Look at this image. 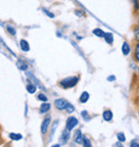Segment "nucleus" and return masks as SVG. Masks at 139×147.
I'll list each match as a JSON object with an SVG mask.
<instances>
[{
  "instance_id": "nucleus-1",
  "label": "nucleus",
  "mask_w": 139,
  "mask_h": 147,
  "mask_svg": "<svg viewBox=\"0 0 139 147\" xmlns=\"http://www.w3.org/2000/svg\"><path fill=\"white\" fill-rule=\"evenodd\" d=\"M79 81H80L79 75H72V76H67V78L60 80L58 85L60 86L62 89H71V88H74L75 86H77Z\"/></svg>"
},
{
  "instance_id": "nucleus-2",
  "label": "nucleus",
  "mask_w": 139,
  "mask_h": 147,
  "mask_svg": "<svg viewBox=\"0 0 139 147\" xmlns=\"http://www.w3.org/2000/svg\"><path fill=\"white\" fill-rule=\"evenodd\" d=\"M50 125H51V116L50 114H45V117L43 118L41 123V134L42 135H46L49 132V128H50Z\"/></svg>"
},
{
  "instance_id": "nucleus-3",
  "label": "nucleus",
  "mask_w": 139,
  "mask_h": 147,
  "mask_svg": "<svg viewBox=\"0 0 139 147\" xmlns=\"http://www.w3.org/2000/svg\"><path fill=\"white\" fill-rule=\"evenodd\" d=\"M78 125H79V120L77 119V117L71 115V116L67 117V119H66L65 121V129L69 131H73Z\"/></svg>"
},
{
  "instance_id": "nucleus-4",
  "label": "nucleus",
  "mask_w": 139,
  "mask_h": 147,
  "mask_svg": "<svg viewBox=\"0 0 139 147\" xmlns=\"http://www.w3.org/2000/svg\"><path fill=\"white\" fill-rule=\"evenodd\" d=\"M67 104H69V101L64 98H58L53 101V105H55V107H56V110L60 111V112L65 111Z\"/></svg>"
},
{
  "instance_id": "nucleus-5",
  "label": "nucleus",
  "mask_w": 139,
  "mask_h": 147,
  "mask_svg": "<svg viewBox=\"0 0 139 147\" xmlns=\"http://www.w3.org/2000/svg\"><path fill=\"white\" fill-rule=\"evenodd\" d=\"M70 139H71V131L64 129L61 132V135L59 138V144L60 145H66V144L69 143Z\"/></svg>"
},
{
  "instance_id": "nucleus-6",
  "label": "nucleus",
  "mask_w": 139,
  "mask_h": 147,
  "mask_svg": "<svg viewBox=\"0 0 139 147\" xmlns=\"http://www.w3.org/2000/svg\"><path fill=\"white\" fill-rule=\"evenodd\" d=\"M73 141L75 144L77 145H82V141H84V133L82 132L80 129H76L74 131V134H73Z\"/></svg>"
},
{
  "instance_id": "nucleus-7",
  "label": "nucleus",
  "mask_w": 139,
  "mask_h": 147,
  "mask_svg": "<svg viewBox=\"0 0 139 147\" xmlns=\"http://www.w3.org/2000/svg\"><path fill=\"white\" fill-rule=\"evenodd\" d=\"M59 123H60V121H59V119H56L55 121H53L51 125H50V132H49V138L48 140H47V142H51L53 141V135H55V133H56V131H57V128L58 126H59Z\"/></svg>"
},
{
  "instance_id": "nucleus-8",
  "label": "nucleus",
  "mask_w": 139,
  "mask_h": 147,
  "mask_svg": "<svg viewBox=\"0 0 139 147\" xmlns=\"http://www.w3.org/2000/svg\"><path fill=\"white\" fill-rule=\"evenodd\" d=\"M102 117L104 121L110 123V121H112V119H114V113H112V111L109 110V109L104 110V112L102 113Z\"/></svg>"
},
{
  "instance_id": "nucleus-9",
  "label": "nucleus",
  "mask_w": 139,
  "mask_h": 147,
  "mask_svg": "<svg viewBox=\"0 0 139 147\" xmlns=\"http://www.w3.org/2000/svg\"><path fill=\"white\" fill-rule=\"evenodd\" d=\"M16 67H17V69H18V70H21V71H24V72H26V71L29 69L28 62L26 61V60H24V59H21V58L17 59Z\"/></svg>"
},
{
  "instance_id": "nucleus-10",
  "label": "nucleus",
  "mask_w": 139,
  "mask_h": 147,
  "mask_svg": "<svg viewBox=\"0 0 139 147\" xmlns=\"http://www.w3.org/2000/svg\"><path fill=\"white\" fill-rule=\"evenodd\" d=\"M121 52H122L123 56H128V55L132 53V47H131V45H130V43H128L127 41H124L122 43Z\"/></svg>"
},
{
  "instance_id": "nucleus-11",
  "label": "nucleus",
  "mask_w": 139,
  "mask_h": 147,
  "mask_svg": "<svg viewBox=\"0 0 139 147\" xmlns=\"http://www.w3.org/2000/svg\"><path fill=\"white\" fill-rule=\"evenodd\" d=\"M51 109V104L47 102H42L40 107H39V112H40V114H47L49 111Z\"/></svg>"
},
{
  "instance_id": "nucleus-12",
  "label": "nucleus",
  "mask_w": 139,
  "mask_h": 147,
  "mask_svg": "<svg viewBox=\"0 0 139 147\" xmlns=\"http://www.w3.org/2000/svg\"><path fill=\"white\" fill-rule=\"evenodd\" d=\"M27 81H28V84L26 85V90H27V92L30 94H34L37 90V86L35 85V84H33L29 78L27 80Z\"/></svg>"
},
{
  "instance_id": "nucleus-13",
  "label": "nucleus",
  "mask_w": 139,
  "mask_h": 147,
  "mask_svg": "<svg viewBox=\"0 0 139 147\" xmlns=\"http://www.w3.org/2000/svg\"><path fill=\"white\" fill-rule=\"evenodd\" d=\"M19 49L24 53H28L30 51V44H29V42L26 39H21L19 40Z\"/></svg>"
},
{
  "instance_id": "nucleus-14",
  "label": "nucleus",
  "mask_w": 139,
  "mask_h": 147,
  "mask_svg": "<svg viewBox=\"0 0 139 147\" xmlns=\"http://www.w3.org/2000/svg\"><path fill=\"white\" fill-rule=\"evenodd\" d=\"M133 57H134V61L139 63V42H136L133 49Z\"/></svg>"
},
{
  "instance_id": "nucleus-15",
  "label": "nucleus",
  "mask_w": 139,
  "mask_h": 147,
  "mask_svg": "<svg viewBox=\"0 0 139 147\" xmlns=\"http://www.w3.org/2000/svg\"><path fill=\"white\" fill-rule=\"evenodd\" d=\"M105 42H106L107 44L109 45H112L114 44V42H115V37H114V33L112 32H105V36L103 38Z\"/></svg>"
},
{
  "instance_id": "nucleus-16",
  "label": "nucleus",
  "mask_w": 139,
  "mask_h": 147,
  "mask_svg": "<svg viewBox=\"0 0 139 147\" xmlns=\"http://www.w3.org/2000/svg\"><path fill=\"white\" fill-rule=\"evenodd\" d=\"M89 99H90V94L88 92V91H82V94L79 96V102L82 103V104H85L89 101Z\"/></svg>"
},
{
  "instance_id": "nucleus-17",
  "label": "nucleus",
  "mask_w": 139,
  "mask_h": 147,
  "mask_svg": "<svg viewBox=\"0 0 139 147\" xmlns=\"http://www.w3.org/2000/svg\"><path fill=\"white\" fill-rule=\"evenodd\" d=\"M5 27V30H7V32L10 34V36H12V37H15L16 36V29H15V27L13 26V25H10V24H8V25H5L4 26Z\"/></svg>"
},
{
  "instance_id": "nucleus-18",
  "label": "nucleus",
  "mask_w": 139,
  "mask_h": 147,
  "mask_svg": "<svg viewBox=\"0 0 139 147\" xmlns=\"http://www.w3.org/2000/svg\"><path fill=\"white\" fill-rule=\"evenodd\" d=\"M92 33H93L95 37H98V38H104V36H105V31L103 30L102 28H94L93 30H92Z\"/></svg>"
},
{
  "instance_id": "nucleus-19",
  "label": "nucleus",
  "mask_w": 139,
  "mask_h": 147,
  "mask_svg": "<svg viewBox=\"0 0 139 147\" xmlns=\"http://www.w3.org/2000/svg\"><path fill=\"white\" fill-rule=\"evenodd\" d=\"M133 36H134V41L139 42V24L134 26V28H133Z\"/></svg>"
},
{
  "instance_id": "nucleus-20",
  "label": "nucleus",
  "mask_w": 139,
  "mask_h": 147,
  "mask_svg": "<svg viewBox=\"0 0 139 147\" xmlns=\"http://www.w3.org/2000/svg\"><path fill=\"white\" fill-rule=\"evenodd\" d=\"M80 116H82V118L85 120V121H90L91 120V115L89 114V112L88 111H86V110H84V111H82L80 112Z\"/></svg>"
},
{
  "instance_id": "nucleus-21",
  "label": "nucleus",
  "mask_w": 139,
  "mask_h": 147,
  "mask_svg": "<svg viewBox=\"0 0 139 147\" xmlns=\"http://www.w3.org/2000/svg\"><path fill=\"white\" fill-rule=\"evenodd\" d=\"M35 98H37V100L41 101V102H47V101H48V97H47L44 92H39V94L35 96Z\"/></svg>"
},
{
  "instance_id": "nucleus-22",
  "label": "nucleus",
  "mask_w": 139,
  "mask_h": 147,
  "mask_svg": "<svg viewBox=\"0 0 139 147\" xmlns=\"http://www.w3.org/2000/svg\"><path fill=\"white\" fill-rule=\"evenodd\" d=\"M9 138H10V140H12V141H21V140L23 139V134L11 132V133L9 134Z\"/></svg>"
},
{
  "instance_id": "nucleus-23",
  "label": "nucleus",
  "mask_w": 139,
  "mask_h": 147,
  "mask_svg": "<svg viewBox=\"0 0 139 147\" xmlns=\"http://www.w3.org/2000/svg\"><path fill=\"white\" fill-rule=\"evenodd\" d=\"M82 147H93L92 146V143H91V140L87 136V135H84V141H82Z\"/></svg>"
},
{
  "instance_id": "nucleus-24",
  "label": "nucleus",
  "mask_w": 139,
  "mask_h": 147,
  "mask_svg": "<svg viewBox=\"0 0 139 147\" xmlns=\"http://www.w3.org/2000/svg\"><path fill=\"white\" fill-rule=\"evenodd\" d=\"M74 14H75L77 17H79V18H84V17H86V13H85V11L82 10V9H76V10L74 11Z\"/></svg>"
},
{
  "instance_id": "nucleus-25",
  "label": "nucleus",
  "mask_w": 139,
  "mask_h": 147,
  "mask_svg": "<svg viewBox=\"0 0 139 147\" xmlns=\"http://www.w3.org/2000/svg\"><path fill=\"white\" fill-rule=\"evenodd\" d=\"M116 136H117L118 142H120V143H124V142L126 141V136H125V134H124L123 132H118Z\"/></svg>"
},
{
  "instance_id": "nucleus-26",
  "label": "nucleus",
  "mask_w": 139,
  "mask_h": 147,
  "mask_svg": "<svg viewBox=\"0 0 139 147\" xmlns=\"http://www.w3.org/2000/svg\"><path fill=\"white\" fill-rule=\"evenodd\" d=\"M0 42H1V43H2V45H3V47H4V49H7V51H8L9 53H10V54H11V55H12V56H14V57H17V56H16V54L14 53V52H13L12 49H10V47H9L8 45L5 44V42H4L3 40H2V39H1V38H0Z\"/></svg>"
},
{
  "instance_id": "nucleus-27",
  "label": "nucleus",
  "mask_w": 139,
  "mask_h": 147,
  "mask_svg": "<svg viewBox=\"0 0 139 147\" xmlns=\"http://www.w3.org/2000/svg\"><path fill=\"white\" fill-rule=\"evenodd\" d=\"M65 112L67 114H73L74 112H75V106H74L72 103L69 102V104H67V106H66V109H65Z\"/></svg>"
},
{
  "instance_id": "nucleus-28",
  "label": "nucleus",
  "mask_w": 139,
  "mask_h": 147,
  "mask_svg": "<svg viewBox=\"0 0 139 147\" xmlns=\"http://www.w3.org/2000/svg\"><path fill=\"white\" fill-rule=\"evenodd\" d=\"M42 11H43V13H44L45 15H47L49 18H55V14H53L51 11H49V10H47V9H45V8L42 9Z\"/></svg>"
},
{
  "instance_id": "nucleus-29",
  "label": "nucleus",
  "mask_w": 139,
  "mask_h": 147,
  "mask_svg": "<svg viewBox=\"0 0 139 147\" xmlns=\"http://www.w3.org/2000/svg\"><path fill=\"white\" fill-rule=\"evenodd\" d=\"M132 3H133V9H134V12H138L139 11V0H131Z\"/></svg>"
},
{
  "instance_id": "nucleus-30",
  "label": "nucleus",
  "mask_w": 139,
  "mask_h": 147,
  "mask_svg": "<svg viewBox=\"0 0 139 147\" xmlns=\"http://www.w3.org/2000/svg\"><path fill=\"white\" fill-rule=\"evenodd\" d=\"M130 147H139V141L137 139H134L130 143Z\"/></svg>"
},
{
  "instance_id": "nucleus-31",
  "label": "nucleus",
  "mask_w": 139,
  "mask_h": 147,
  "mask_svg": "<svg viewBox=\"0 0 139 147\" xmlns=\"http://www.w3.org/2000/svg\"><path fill=\"white\" fill-rule=\"evenodd\" d=\"M116 80H117V78H116V75H114V74H111V75H109V76L107 78V81H108V82H116Z\"/></svg>"
},
{
  "instance_id": "nucleus-32",
  "label": "nucleus",
  "mask_w": 139,
  "mask_h": 147,
  "mask_svg": "<svg viewBox=\"0 0 139 147\" xmlns=\"http://www.w3.org/2000/svg\"><path fill=\"white\" fill-rule=\"evenodd\" d=\"M112 147H124L123 146V143H120V142H117L116 144H114Z\"/></svg>"
},
{
  "instance_id": "nucleus-33",
  "label": "nucleus",
  "mask_w": 139,
  "mask_h": 147,
  "mask_svg": "<svg viewBox=\"0 0 139 147\" xmlns=\"http://www.w3.org/2000/svg\"><path fill=\"white\" fill-rule=\"evenodd\" d=\"M50 147H61V145L59 143H57V144H53V145H51Z\"/></svg>"
},
{
  "instance_id": "nucleus-34",
  "label": "nucleus",
  "mask_w": 139,
  "mask_h": 147,
  "mask_svg": "<svg viewBox=\"0 0 139 147\" xmlns=\"http://www.w3.org/2000/svg\"><path fill=\"white\" fill-rule=\"evenodd\" d=\"M2 144H3V141H2V139L0 138V145H2Z\"/></svg>"
},
{
  "instance_id": "nucleus-35",
  "label": "nucleus",
  "mask_w": 139,
  "mask_h": 147,
  "mask_svg": "<svg viewBox=\"0 0 139 147\" xmlns=\"http://www.w3.org/2000/svg\"><path fill=\"white\" fill-rule=\"evenodd\" d=\"M138 117H139V109H138Z\"/></svg>"
},
{
  "instance_id": "nucleus-36",
  "label": "nucleus",
  "mask_w": 139,
  "mask_h": 147,
  "mask_svg": "<svg viewBox=\"0 0 139 147\" xmlns=\"http://www.w3.org/2000/svg\"><path fill=\"white\" fill-rule=\"evenodd\" d=\"M138 75H139V68H138Z\"/></svg>"
}]
</instances>
